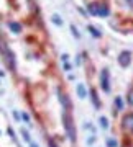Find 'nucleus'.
<instances>
[{
  "label": "nucleus",
  "mask_w": 133,
  "mask_h": 147,
  "mask_svg": "<svg viewBox=\"0 0 133 147\" xmlns=\"http://www.w3.org/2000/svg\"><path fill=\"white\" fill-rule=\"evenodd\" d=\"M64 126H66V131H68V134H69V139L74 142L76 141V127H74L72 119H71L69 116H64Z\"/></svg>",
  "instance_id": "1"
},
{
  "label": "nucleus",
  "mask_w": 133,
  "mask_h": 147,
  "mask_svg": "<svg viewBox=\"0 0 133 147\" xmlns=\"http://www.w3.org/2000/svg\"><path fill=\"white\" fill-rule=\"evenodd\" d=\"M122 127L125 129L127 132L133 134V113H128V115L123 116L122 119Z\"/></svg>",
  "instance_id": "2"
},
{
  "label": "nucleus",
  "mask_w": 133,
  "mask_h": 147,
  "mask_svg": "<svg viewBox=\"0 0 133 147\" xmlns=\"http://www.w3.org/2000/svg\"><path fill=\"white\" fill-rule=\"evenodd\" d=\"M130 61H132V54L128 53V51H123V53L118 56V64H120L122 67H128V65H130Z\"/></svg>",
  "instance_id": "3"
},
{
  "label": "nucleus",
  "mask_w": 133,
  "mask_h": 147,
  "mask_svg": "<svg viewBox=\"0 0 133 147\" xmlns=\"http://www.w3.org/2000/svg\"><path fill=\"white\" fill-rule=\"evenodd\" d=\"M100 84L104 92H110V84H108V70H102L100 74Z\"/></svg>",
  "instance_id": "4"
},
{
  "label": "nucleus",
  "mask_w": 133,
  "mask_h": 147,
  "mask_svg": "<svg viewBox=\"0 0 133 147\" xmlns=\"http://www.w3.org/2000/svg\"><path fill=\"white\" fill-rule=\"evenodd\" d=\"M59 101H61V103H63V106L64 108H68V110H69L71 108V101H69V98H66V95H63L61 93V92H59Z\"/></svg>",
  "instance_id": "5"
},
{
  "label": "nucleus",
  "mask_w": 133,
  "mask_h": 147,
  "mask_svg": "<svg viewBox=\"0 0 133 147\" xmlns=\"http://www.w3.org/2000/svg\"><path fill=\"white\" fill-rule=\"evenodd\" d=\"M87 10H89V13L94 16H99V3H91V5L87 7Z\"/></svg>",
  "instance_id": "6"
},
{
  "label": "nucleus",
  "mask_w": 133,
  "mask_h": 147,
  "mask_svg": "<svg viewBox=\"0 0 133 147\" xmlns=\"http://www.w3.org/2000/svg\"><path fill=\"white\" fill-rule=\"evenodd\" d=\"M77 95H79V98H85V96H87V90H85L84 84L77 85Z\"/></svg>",
  "instance_id": "7"
},
{
  "label": "nucleus",
  "mask_w": 133,
  "mask_h": 147,
  "mask_svg": "<svg viewBox=\"0 0 133 147\" xmlns=\"http://www.w3.org/2000/svg\"><path fill=\"white\" fill-rule=\"evenodd\" d=\"M108 15V7L105 3H99V16H107Z\"/></svg>",
  "instance_id": "8"
},
{
  "label": "nucleus",
  "mask_w": 133,
  "mask_h": 147,
  "mask_svg": "<svg viewBox=\"0 0 133 147\" xmlns=\"http://www.w3.org/2000/svg\"><path fill=\"white\" fill-rule=\"evenodd\" d=\"M91 98H92V103H94V106L99 110V108H100V100H99V96H97V93L94 92V90L91 92Z\"/></svg>",
  "instance_id": "9"
},
{
  "label": "nucleus",
  "mask_w": 133,
  "mask_h": 147,
  "mask_svg": "<svg viewBox=\"0 0 133 147\" xmlns=\"http://www.w3.org/2000/svg\"><path fill=\"white\" fill-rule=\"evenodd\" d=\"M8 26H10V30H12L13 33H20V31H21V25H20V23L10 21V23H8Z\"/></svg>",
  "instance_id": "10"
},
{
  "label": "nucleus",
  "mask_w": 133,
  "mask_h": 147,
  "mask_svg": "<svg viewBox=\"0 0 133 147\" xmlns=\"http://www.w3.org/2000/svg\"><path fill=\"white\" fill-rule=\"evenodd\" d=\"M100 126L104 127V129H107V127H108V119H107L105 116H102V118H100Z\"/></svg>",
  "instance_id": "11"
},
{
  "label": "nucleus",
  "mask_w": 133,
  "mask_h": 147,
  "mask_svg": "<svg viewBox=\"0 0 133 147\" xmlns=\"http://www.w3.org/2000/svg\"><path fill=\"white\" fill-rule=\"evenodd\" d=\"M115 106H117V110H122L123 101H122V98H120V96H117V98H115Z\"/></svg>",
  "instance_id": "12"
},
{
  "label": "nucleus",
  "mask_w": 133,
  "mask_h": 147,
  "mask_svg": "<svg viewBox=\"0 0 133 147\" xmlns=\"http://www.w3.org/2000/svg\"><path fill=\"white\" fill-rule=\"evenodd\" d=\"M89 31H91V34H94L95 38H100V33L97 31V30H95L94 26H89Z\"/></svg>",
  "instance_id": "13"
},
{
  "label": "nucleus",
  "mask_w": 133,
  "mask_h": 147,
  "mask_svg": "<svg viewBox=\"0 0 133 147\" xmlns=\"http://www.w3.org/2000/svg\"><path fill=\"white\" fill-rule=\"evenodd\" d=\"M107 147H117V141L115 139H107Z\"/></svg>",
  "instance_id": "14"
},
{
  "label": "nucleus",
  "mask_w": 133,
  "mask_h": 147,
  "mask_svg": "<svg viewBox=\"0 0 133 147\" xmlns=\"http://www.w3.org/2000/svg\"><path fill=\"white\" fill-rule=\"evenodd\" d=\"M53 23H56L58 26H61V25H63V20H61L58 15H54V16H53Z\"/></svg>",
  "instance_id": "15"
},
{
  "label": "nucleus",
  "mask_w": 133,
  "mask_h": 147,
  "mask_svg": "<svg viewBox=\"0 0 133 147\" xmlns=\"http://www.w3.org/2000/svg\"><path fill=\"white\" fill-rule=\"evenodd\" d=\"M21 134H23V139H25V141L30 142V134H28V131H25V129H23V131H21Z\"/></svg>",
  "instance_id": "16"
},
{
  "label": "nucleus",
  "mask_w": 133,
  "mask_h": 147,
  "mask_svg": "<svg viewBox=\"0 0 133 147\" xmlns=\"http://www.w3.org/2000/svg\"><path fill=\"white\" fill-rule=\"evenodd\" d=\"M71 31H72V34H74L76 38H79V33H77V30H76V26H71Z\"/></svg>",
  "instance_id": "17"
},
{
  "label": "nucleus",
  "mask_w": 133,
  "mask_h": 147,
  "mask_svg": "<svg viewBox=\"0 0 133 147\" xmlns=\"http://www.w3.org/2000/svg\"><path fill=\"white\" fill-rule=\"evenodd\" d=\"M21 118L25 119V123H28V121H30V116H28L27 113H23V115H21Z\"/></svg>",
  "instance_id": "18"
},
{
  "label": "nucleus",
  "mask_w": 133,
  "mask_h": 147,
  "mask_svg": "<svg viewBox=\"0 0 133 147\" xmlns=\"http://www.w3.org/2000/svg\"><path fill=\"white\" fill-rule=\"evenodd\" d=\"M13 118H15L16 121H20V113H16V111H13Z\"/></svg>",
  "instance_id": "19"
},
{
  "label": "nucleus",
  "mask_w": 133,
  "mask_h": 147,
  "mask_svg": "<svg viewBox=\"0 0 133 147\" xmlns=\"http://www.w3.org/2000/svg\"><path fill=\"white\" fill-rule=\"evenodd\" d=\"M128 103L133 106V93H130V96H128Z\"/></svg>",
  "instance_id": "20"
},
{
  "label": "nucleus",
  "mask_w": 133,
  "mask_h": 147,
  "mask_svg": "<svg viewBox=\"0 0 133 147\" xmlns=\"http://www.w3.org/2000/svg\"><path fill=\"white\" fill-rule=\"evenodd\" d=\"M64 70H71V65H69V64H68V62L64 64Z\"/></svg>",
  "instance_id": "21"
},
{
  "label": "nucleus",
  "mask_w": 133,
  "mask_h": 147,
  "mask_svg": "<svg viewBox=\"0 0 133 147\" xmlns=\"http://www.w3.org/2000/svg\"><path fill=\"white\" fill-rule=\"evenodd\" d=\"M49 147H58V146H56V144H54L53 141H49Z\"/></svg>",
  "instance_id": "22"
},
{
  "label": "nucleus",
  "mask_w": 133,
  "mask_h": 147,
  "mask_svg": "<svg viewBox=\"0 0 133 147\" xmlns=\"http://www.w3.org/2000/svg\"><path fill=\"white\" fill-rule=\"evenodd\" d=\"M30 147H38V146H36V144H31V146H30Z\"/></svg>",
  "instance_id": "23"
}]
</instances>
